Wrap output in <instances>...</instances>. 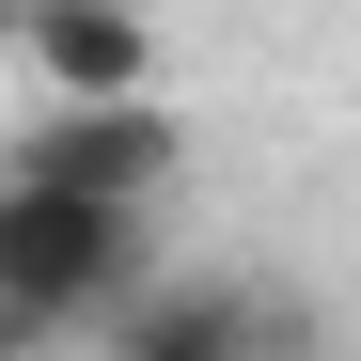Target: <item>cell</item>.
<instances>
[{"label":"cell","instance_id":"3","mask_svg":"<svg viewBox=\"0 0 361 361\" xmlns=\"http://www.w3.org/2000/svg\"><path fill=\"white\" fill-rule=\"evenodd\" d=\"M16 63L47 79V110H126L157 94V32L142 0H16Z\"/></svg>","mask_w":361,"mask_h":361},{"label":"cell","instance_id":"5","mask_svg":"<svg viewBox=\"0 0 361 361\" xmlns=\"http://www.w3.org/2000/svg\"><path fill=\"white\" fill-rule=\"evenodd\" d=\"M0 63H16V0H0Z\"/></svg>","mask_w":361,"mask_h":361},{"label":"cell","instance_id":"2","mask_svg":"<svg viewBox=\"0 0 361 361\" xmlns=\"http://www.w3.org/2000/svg\"><path fill=\"white\" fill-rule=\"evenodd\" d=\"M16 189H63V204H157L173 189V110L126 94V110H47V126L16 142Z\"/></svg>","mask_w":361,"mask_h":361},{"label":"cell","instance_id":"1","mask_svg":"<svg viewBox=\"0 0 361 361\" xmlns=\"http://www.w3.org/2000/svg\"><path fill=\"white\" fill-rule=\"evenodd\" d=\"M126 267H142V220L126 204H63V189H16V173H0V330L94 314Z\"/></svg>","mask_w":361,"mask_h":361},{"label":"cell","instance_id":"4","mask_svg":"<svg viewBox=\"0 0 361 361\" xmlns=\"http://www.w3.org/2000/svg\"><path fill=\"white\" fill-rule=\"evenodd\" d=\"M110 361H267V314H252V298H220V283H189V298H142Z\"/></svg>","mask_w":361,"mask_h":361}]
</instances>
